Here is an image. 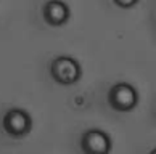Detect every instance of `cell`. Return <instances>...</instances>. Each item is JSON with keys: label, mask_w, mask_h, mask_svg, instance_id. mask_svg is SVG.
<instances>
[{"label": "cell", "mask_w": 156, "mask_h": 154, "mask_svg": "<svg viewBox=\"0 0 156 154\" xmlns=\"http://www.w3.org/2000/svg\"><path fill=\"white\" fill-rule=\"evenodd\" d=\"M151 154H156V149H153V151H151Z\"/></svg>", "instance_id": "52a82bcc"}, {"label": "cell", "mask_w": 156, "mask_h": 154, "mask_svg": "<svg viewBox=\"0 0 156 154\" xmlns=\"http://www.w3.org/2000/svg\"><path fill=\"white\" fill-rule=\"evenodd\" d=\"M69 7L63 0H47L42 7L44 21L48 26H63L69 19Z\"/></svg>", "instance_id": "5b68a950"}, {"label": "cell", "mask_w": 156, "mask_h": 154, "mask_svg": "<svg viewBox=\"0 0 156 154\" xmlns=\"http://www.w3.org/2000/svg\"><path fill=\"white\" fill-rule=\"evenodd\" d=\"M3 130L13 138H21L31 132L32 128V119L29 116V112H26L24 109H8L5 112V116L2 119Z\"/></svg>", "instance_id": "3957f363"}, {"label": "cell", "mask_w": 156, "mask_h": 154, "mask_svg": "<svg viewBox=\"0 0 156 154\" xmlns=\"http://www.w3.org/2000/svg\"><path fill=\"white\" fill-rule=\"evenodd\" d=\"M108 103L114 111L119 112H129L137 106L138 93L137 90L127 82L114 84L108 92Z\"/></svg>", "instance_id": "7a4b0ae2"}, {"label": "cell", "mask_w": 156, "mask_h": 154, "mask_svg": "<svg viewBox=\"0 0 156 154\" xmlns=\"http://www.w3.org/2000/svg\"><path fill=\"white\" fill-rule=\"evenodd\" d=\"M80 149L87 154H105L111 151V138L103 130L90 128L80 136Z\"/></svg>", "instance_id": "277c9868"}, {"label": "cell", "mask_w": 156, "mask_h": 154, "mask_svg": "<svg viewBox=\"0 0 156 154\" xmlns=\"http://www.w3.org/2000/svg\"><path fill=\"white\" fill-rule=\"evenodd\" d=\"M50 74L55 82L61 85H73L82 77V67L77 60L61 55L50 63Z\"/></svg>", "instance_id": "6da1fadb"}, {"label": "cell", "mask_w": 156, "mask_h": 154, "mask_svg": "<svg viewBox=\"0 0 156 154\" xmlns=\"http://www.w3.org/2000/svg\"><path fill=\"white\" fill-rule=\"evenodd\" d=\"M113 2L121 8H130V7H134L138 0H113Z\"/></svg>", "instance_id": "8992f818"}]
</instances>
